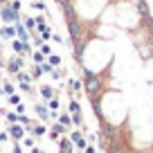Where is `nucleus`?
Instances as JSON below:
<instances>
[{"label":"nucleus","instance_id":"5701e85b","mask_svg":"<svg viewBox=\"0 0 153 153\" xmlns=\"http://www.w3.org/2000/svg\"><path fill=\"white\" fill-rule=\"evenodd\" d=\"M45 72H43V65H34L32 68V79H41Z\"/></svg>","mask_w":153,"mask_h":153},{"label":"nucleus","instance_id":"f8f14e48","mask_svg":"<svg viewBox=\"0 0 153 153\" xmlns=\"http://www.w3.org/2000/svg\"><path fill=\"white\" fill-rule=\"evenodd\" d=\"M108 153H128V149L122 142H113V144H108Z\"/></svg>","mask_w":153,"mask_h":153},{"label":"nucleus","instance_id":"ddd939ff","mask_svg":"<svg viewBox=\"0 0 153 153\" xmlns=\"http://www.w3.org/2000/svg\"><path fill=\"white\" fill-rule=\"evenodd\" d=\"M23 23H25V27H27L32 34H36L34 32V29H36V16H23Z\"/></svg>","mask_w":153,"mask_h":153},{"label":"nucleus","instance_id":"0eeeda50","mask_svg":"<svg viewBox=\"0 0 153 153\" xmlns=\"http://www.w3.org/2000/svg\"><path fill=\"white\" fill-rule=\"evenodd\" d=\"M38 92H41V97H43L45 101H50V99H54V97H56V90H54L52 83H43V86L38 88Z\"/></svg>","mask_w":153,"mask_h":153},{"label":"nucleus","instance_id":"a878e982","mask_svg":"<svg viewBox=\"0 0 153 153\" xmlns=\"http://www.w3.org/2000/svg\"><path fill=\"white\" fill-rule=\"evenodd\" d=\"M72 113H81V106H79V101H76V99H70V115Z\"/></svg>","mask_w":153,"mask_h":153},{"label":"nucleus","instance_id":"9b49d317","mask_svg":"<svg viewBox=\"0 0 153 153\" xmlns=\"http://www.w3.org/2000/svg\"><path fill=\"white\" fill-rule=\"evenodd\" d=\"M92 110H95V115L99 117V122L104 120V110H101V97H92Z\"/></svg>","mask_w":153,"mask_h":153},{"label":"nucleus","instance_id":"39448f33","mask_svg":"<svg viewBox=\"0 0 153 153\" xmlns=\"http://www.w3.org/2000/svg\"><path fill=\"white\" fill-rule=\"evenodd\" d=\"M34 113L41 117V122H50V106H48V101H45V104H34Z\"/></svg>","mask_w":153,"mask_h":153},{"label":"nucleus","instance_id":"f03ea898","mask_svg":"<svg viewBox=\"0 0 153 153\" xmlns=\"http://www.w3.org/2000/svg\"><path fill=\"white\" fill-rule=\"evenodd\" d=\"M0 20H2V25H16L18 20H23V16L11 5H5V7H0Z\"/></svg>","mask_w":153,"mask_h":153},{"label":"nucleus","instance_id":"ea45409f","mask_svg":"<svg viewBox=\"0 0 153 153\" xmlns=\"http://www.w3.org/2000/svg\"><path fill=\"white\" fill-rule=\"evenodd\" d=\"M2 68H7V61H2V59H0V70H2Z\"/></svg>","mask_w":153,"mask_h":153},{"label":"nucleus","instance_id":"9d476101","mask_svg":"<svg viewBox=\"0 0 153 153\" xmlns=\"http://www.w3.org/2000/svg\"><path fill=\"white\" fill-rule=\"evenodd\" d=\"M83 88H86L83 81H79V79H68V92H76V95H79Z\"/></svg>","mask_w":153,"mask_h":153},{"label":"nucleus","instance_id":"4c0bfd02","mask_svg":"<svg viewBox=\"0 0 153 153\" xmlns=\"http://www.w3.org/2000/svg\"><path fill=\"white\" fill-rule=\"evenodd\" d=\"M11 153H23V149H20L18 144H14V151H11Z\"/></svg>","mask_w":153,"mask_h":153},{"label":"nucleus","instance_id":"dca6fc26","mask_svg":"<svg viewBox=\"0 0 153 153\" xmlns=\"http://www.w3.org/2000/svg\"><path fill=\"white\" fill-rule=\"evenodd\" d=\"M0 90L5 92V95H7V97H11V95H16V86H14V83H11V81H5V83H2V88H0Z\"/></svg>","mask_w":153,"mask_h":153},{"label":"nucleus","instance_id":"393cba45","mask_svg":"<svg viewBox=\"0 0 153 153\" xmlns=\"http://www.w3.org/2000/svg\"><path fill=\"white\" fill-rule=\"evenodd\" d=\"M7 122L9 124H20V115L18 113H7Z\"/></svg>","mask_w":153,"mask_h":153},{"label":"nucleus","instance_id":"72a5a7b5","mask_svg":"<svg viewBox=\"0 0 153 153\" xmlns=\"http://www.w3.org/2000/svg\"><path fill=\"white\" fill-rule=\"evenodd\" d=\"M9 5H11V7H14V9H16V11H20V7H23V5H20V0H11Z\"/></svg>","mask_w":153,"mask_h":153},{"label":"nucleus","instance_id":"6ab92c4d","mask_svg":"<svg viewBox=\"0 0 153 153\" xmlns=\"http://www.w3.org/2000/svg\"><path fill=\"white\" fill-rule=\"evenodd\" d=\"M32 11H48V5L43 0H32Z\"/></svg>","mask_w":153,"mask_h":153},{"label":"nucleus","instance_id":"a19ab883","mask_svg":"<svg viewBox=\"0 0 153 153\" xmlns=\"http://www.w3.org/2000/svg\"><path fill=\"white\" fill-rule=\"evenodd\" d=\"M56 2H59V5H63V2H72V0H56Z\"/></svg>","mask_w":153,"mask_h":153},{"label":"nucleus","instance_id":"6e6552de","mask_svg":"<svg viewBox=\"0 0 153 153\" xmlns=\"http://www.w3.org/2000/svg\"><path fill=\"white\" fill-rule=\"evenodd\" d=\"M16 36H18V32H16V27H14V25H2V27H0V38L14 41Z\"/></svg>","mask_w":153,"mask_h":153},{"label":"nucleus","instance_id":"aec40b11","mask_svg":"<svg viewBox=\"0 0 153 153\" xmlns=\"http://www.w3.org/2000/svg\"><path fill=\"white\" fill-rule=\"evenodd\" d=\"M48 63H50V65H54V68H61V56H59V54H50V56H48Z\"/></svg>","mask_w":153,"mask_h":153},{"label":"nucleus","instance_id":"c03bdc74","mask_svg":"<svg viewBox=\"0 0 153 153\" xmlns=\"http://www.w3.org/2000/svg\"><path fill=\"white\" fill-rule=\"evenodd\" d=\"M0 153H2V149H0Z\"/></svg>","mask_w":153,"mask_h":153},{"label":"nucleus","instance_id":"bb28decb","mask_svg":"<svg viewBox=\"0 0 153 153\" xmlns=\"http://www.w3.org/2000/svg\"><path fill=\"white\" fill-rule=\"evenodd\" d=\"M45 133H48L45 124H34V135H45Z\"/></svg>","mask_w":153,"mask_h":153},{"label":"nucleus","instance_id":"2eb2a0df","mask_svg":"<svg viewBox=\"0 0 153 153\" xmlns=\"http://www.w3.org/2000/svg\"><path fill=\"white\" fill-rule=\"evenodd\" d=\"M32 61L36 63V65H41V63H45V61H48V56H45V54L41 52V50H36V52H32Z\"/></svg>","mask_w":153,"mask_h":153},{"label":"nucleus","instance_id":"412c9836","mask_svg":"<svg viewBox=\"0 0 153 153\" xmlns=\"http://www.w3.org/2000/svg\"><path fill=\"white\" fill-rule=\"evenodd\" d=\"M72 124L79 126V128H83V115L81 113H72Z\"/></svg>","mask_w":153,"mask_h":153},{"label":"nucleus","instance_id":"c85d7f7f","mask_svg":"<svg viewBox=\"0 0 153 153\" xmlns=\"http://www.w3.org/2000/svg\"><path fill=\"white\" fill-rule=\"evenodd\" d=\"M52 27H48V29H45V32H41V36H43V41H45V43H48V41H50V38H52Z\"/></svg>","mask_w":153,"mask_h":153},{"label":"nucleus","instance_id":"58836bf2","mask_svg":"<svg viewBox=\"0 0 153 153\" xmlns=\"http://www.w3.org/2000/svg\"><path fill=\"white\" fill-rule=\"evenodd\" d=\"M11 0H0V7H5V5H9Z\"/></svg>","mask_w":153,"mask_h":153},{"label":"nucleus","instance_id":"e433bc0d","mask_svg":"<svg viewBox=\"0 0 153 153\" xmlns=\"http://www.w3.org/2000/svg\"><path fill=\"white\" fill-rule=\"evenodd\" d=\"M52 41H56V43H63V38L59 36V34H52Z\"/></svg>","mask_w":153,"mask_h":153},{"label":"nucleus","instance_id":"37998d69","mask_svg":"<svg viewBox=\"0 0 153 153\" xmlns=\"http://www.w3.org/2000/svg\"><path fill=\"white\" fill-rule=\"evenodd\" d=\"M0 50H2V38H0Z\"/></svg>","mask_w":153,"mask_h":153},{"label":"nucleus","instance_id":"a211bd4d","mask_svg":"<svg viewBox=\"0 0 153 153\" xmlns=\"http://www.w3.org/2000/svg\"><path fill=\"white\" fill-rule=\"evenodd\" d=\"M50 25L45 23V18L43 16H36V34H41V32H45V29H48Z\"/></svg>","mask_w":153,"mask_h":153},{"label":"nucleus","instance_id":"b1692460","mask_svg":"<svg viewBox=\"0 0 153 153\" xmlns=\"http://www.w3.org/2000/svg\"><path fill=\"white\" fill-rule=\"evenodd\" d=\"M59 122H61L63 126H70V124H72V115H70V113H63V115H59Z\"/></svg>","mask_w":153,"mask_h":153},{"label":"nucleus","instance_id":"4468645a","mask_svg":"<svg viewBox=\"0 0 153 153\" xmlns=\"http://www.w3.org/2000/svg\"><path fill=\"white\" fill-rule=\"evenodd\" d=\"M52 133H56V135H68V126H63L61 124V122H54V124H52Z\"/></svg>","mask_w":153,"mask_h":153},{"label":"nucleus","instance_id":"cd10ccee","mask_svg":"<svg viewBox=\"0 0 153 153\" xmlns=\"http://www.w3.org/2000/svg\"><path fill=\"white\" fill-rule=\"evenodd\" d=\"M48 106H50V110H59V106H61V101H59L56 97H54V99H50V101H48Z\"/></svg>","mask_w":153,"mask_h":153},{"label":"nucleus","instance_id":"7ed1b4c3","mask_svg":"<svg viewBox=\"0 0 153 153\" xmlns=\"http://www.w3.org/2000/svg\"><path fill=\"white\" fill-rule=\"evenodd\" d=\"M23 68H25V59L20 56V54H14V56L7 61V68H5V70L9 72V74H18Z\"/></svg>","mask_w":153,"mask_h":153},{"label":"nucleus","instance_id":"79ce46f5","mask_svg":"<svg viewBox=\"0 0 153 153\" xmlns=\"http://www.w3.org/2000/svg\"><path fill=\"white\" fill-rule=\"evenodd\" d=\"M32 153H43V151H38V149H36V146H34V149H32Z\"/></svg>","mask_w":153,"mask_h":153},{"label":"nucleus","instance_id":"f704fd0d","mask_svg":"<svg viewBox=\"0 0 153 153\" xmlns=\"http://www.w3.org/2000/svg\"><path fill=\"white\" fill-rule=\"evenodd\" d=\"M16 113H18V115H25V104H23V101L16 106Z\"/></svg>","mask_w":153,"mask_h":153},{"label":"nucleus","instance_id":"423d86ee","mask_svg":"<svg viewBox=\"0 0 153 153\" xmlns=\"http://www.w3.org/2000/svg\"><path fill=\"white\" fill-rule=\"evenodd\" d=\"M70 140L74 142V146H76V149H86V146H88V140L83 137L81 131H72V133H70Z\"/></svg>","mask_w":153,"mask_h":153},{"label":"nucleus","instance_id":"473e14b6","mask_svg":"<svg viewBox=\"0 0 153 153\" xmlns=\"http://www.w3.org/2000/svg\"><path fill=\"white\" fill-rule=\"evenodd\" d=\"M7 140H11L9 131H5V133H0V142H7Z\"/></svg>","mask_w":153,"mask_h":153},{"label":"nucleus","instance_id":"4be33fe9","mask_svg":"<svg viewBox=\"0 0 153 153\" xmlns=\"http://www.w3.org/2000/svg\"><path fill=\"white\" fill-rule=\"evenodd\" d=\"M18 88L23 92H27V95H32L34 97V88H32V81H25V83H18Z\"/></svg>","mask_w":153,"mask_h":153},{"label":"nucleus","instance_id":"7c9ffc66","mask_svg":"<svg viewBox=\"0 0 153 153\" xmlns=\"http://www.w3.org/2000/svg\"><path fill=\"white\" fill-rule=\"evenodd\" d=\"M9 104H11V106H18V104H20V97H18V95H11V97H9Z\"/></svg>","mask_w":153,"mask_h":153},{"label":"nucleus","instance_id":"c756f323","mask_svg":"<svg viewBox=\"0 0 153 153\" xmlns=\"http://www.w3.org/2000/svg\"><path fill=\"white\" fill-rule=\"evenodd\" d=\"M38 50H41V52H43L45 56H50V54H52V48H50L48 43H43V45H41V48H38Z\"/></svg>","mask_w":153,"mask_h":153},{"label":"nucleus","instance_id":"f3484780","mask_svg":"<svg viewBox=\"0 0 153 153\" xmlns=\"http://www.w3.org/2000/svg\"><path fill=\"white\" fill-rule=\"evenodd\" d=\"M16 76V81L18 83H25V81H32V72H25V70H20L18 74H14Z\"/></svg>","mask_w":153,"mask_h":153},{"label":"nucleus","instance_id":"20e7f679","mask_svg":"<svg viewBox=\"0 0 153 153\" xmlns=\"http://www.w3.org/2000/svg\"><path fill=\"white\" fill-rule=\"evenodd\" d=\"M25 133H27V128H25L23 124H9V135H11V140H14V142L23 140Z\"/></svg>","mask_w":153,"mask_h":153},{"label":"nucleus","instance_id":"1a4fd4ad","mask_svg":"<svg viewBox=\"0 0 153 153\" xmlns=\"http://www.w3.org/2000/svg\"><path fill=\"white\" fill-rule=\"evenodd\" d=\"M72 149H74V142H72L68 135H63V137L59 140V153H72Z\"/></svg>","mask_w":153,"mask_h":153},{"label":"nucleus","instance_id":"f257e3e1","mask_svg":"<svg viewBox=\"0 0 153 153\" xmlns=\"http://www.w3.org/2000/svg\"><path fill=\"white\" fill-rule=\"evenodd\" d=\"M81 74H83V90H86V95L90 97H101V92H104V76L99 74V72H95L92 68L88 65H81Z\"/></svg>","mask_w":153,"mask_h":153},{"label":"nucleus","instance_id":"c9c22d12","mask_svg":"<svg viewBox=\"0 0 153 153\" xmlns=\"http://www.w3.org/2000/svg\"><path fill=\"white\" fill-rule=\"evenodd\" d=\"M83 153H95V146H92V144H88V146L83 149Z\"/></svg>","mask_w":153,"mask_h":153},{"label":"nucleus","instance_id":"2f4dec72","mask_svg":"<svg viewBox=\"0 0 153 153\" xmlns=\"http://www.w3.org/2000/svg\"><path fill=\"white\" fill-rule=\"evenodd\" d=\"M23 144H25V146H29V149H34V140L32 137H23Z\"/></svg>","mask_w":153,"mask_h":153}]
</instances>
